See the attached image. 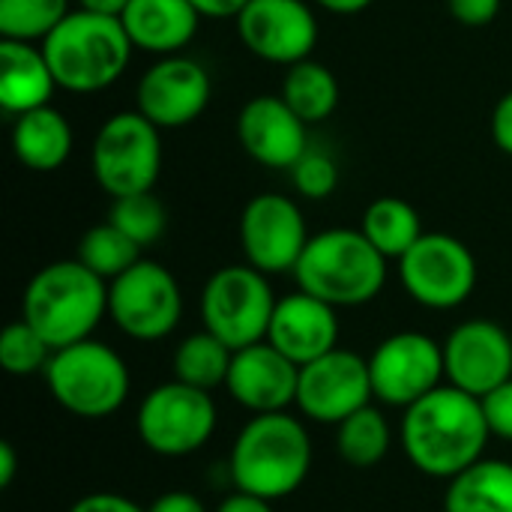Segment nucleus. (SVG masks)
<instances>
[{
    "label": "nucleus",
    "mask_w": 512,
    "mask_h": 512,
    "mask_svg": "<svg viewBox=\"0 0 512 512\" xmlns=\"http://www.w3.org/2000/svg\"><path fill=\"white\" fill-rule=\"evenodd\" d=\"M69 12V0H0V39L45 42Z\"/></svg>",
    "instance_id": "c756f323"
},
{
    "label": "nucleus",
    "mask_w": 512,
    "mask_h": 512,
    "mask_svg": "<svg viewBox=\"0 0 512 512\" xmlns=\"http://www.w3.org/2000/svg\"><path fill=\"white\" fill-rule=\"evenodd\" d=\"M216 512H273V501H264V498H255L249 492H234L228 495L219 510Z\"/></svg>",
    "instance_id": "ea45409f"
},
{
    "label": "nucleus",
    "mask_w": 512,
    "mask_h": 512,
    "mask_svg": "<svg viewBox=\"0 0 512 512\" xmlns=\"http://www.w3.org/2000/svg\"><path fill=\"white\" fill-rule=\"evenodd\" d=\"M390 444H393V435H390L387 417L372 405L354 411L348 420L336 426V450L342 462L351 468H360V471L375 468L390 453Z\"/></svg>",
    "instance_id": "cd10ccee"
},
{
    "label": "nucleus",
    "mask_w": 512,
    "mask_h": 512,
    "mask_svg": "<svg viewBox=\"0 0 512 512\" xmlns=\"http://www.w3.org/2000/svg\"><path fill=\"white\" fill-rule=\"evenodd\" d=\"M444 512H512V462L480 459L447 480Z\"/></svg>",
    "instance_id": "b1692460"
},
{
    "label": "nucleus",
    "mask_w": 512,
    "mask_h": 512,
    "mask_svg": "<svg viewBox=\"0 0 512 512\" xmlns=\"http://www.w3.org/2000/svg\"><path fill=\"white\" fill-rule=\"evenodd\" d=\"M108 222L117 225L141 249H147V246L159 243V237L165 234L168 213L153 192H138V195L114 198L111 210H108Z\"/></svg>",
    "instance_id": "7c9ffc66"
},
{
    "label": "nucleus",
    "mask_w": 512,
    "mask_h": 512,
    "mask_svg": "<svg viewBox=\"0 0 512 512\" xmlns=\"http://www.w3.org/2000/svg\"><path fill=\"white\" fill-rule=\"evenodd\" d=\"M231 360H234V351L222 339H216L210 330H201V333L186 336L177 345L171 363H174L177 381L213 393L216 387H225L228 372H231Z\"/></svg>",
    "instance_id": "bb28decb"
},
{
    "label": "nucleus",
    "mask_w": 512,
    "mask_h": 512,
    "mask_svg": "<svg viewBox=\"0 0 512 512\" xmlns=\"http://www.w3.org/2000/svg\"><path fill=\"white\" fill-rule=\"evenodd\" d=\"M372 375L369 360L333 348L330 354L300 366V384H297V408L306 420L321 426H339L354 411L372 405Z\"/></svg>",
    "instance_id": "4468645a"
},
{
    "label": "nucleus",
    "mask_w": 512,
    "mask_h": 512,
    "mask_svg": "<svg viewBox=\"0 0 512 512\" xmlns=\"http://www.w3.org/2000/svg\"><path fill=\"white\" fill-rule=\"evenodd\" d=\"M312 471V438L288 411L255 414L234 438L228 483L264 501L294 495Z\"/></svg>",
    "instance_id": "f03ea898"
},
{
    "label": "nucleus",
    "mask_w": 512,
    "mask_h": 512,
    "mask_svg": "<svg viewBox=\"0 0 512 512\" xmlns=\"http://www.w3.org/2000/svg\"><path fill=\"white\" fill-rule=\"evenodd\" d=\"M396 264L408 297L435 312L462 306L477 288L474 252L453 234H423Z\"/></svg>",
    "instance_id": "9b49d317"
},
{
    "label": "nucleus",
    "mask_w": 512,
    "mask_h": 512,
    "mask_svg": "<svg viewBox=\"0 0 512 512\" xmlns=\"http://www.w3.org/2000/svg\"><path fill=\"white\" fill-rule=\"evenodd\" d=\"M147 512H207L204 510V504L192 495V492H165V495H159Z\"/></svg>",
    "instance_id": "4c0bfd02"
},
{
    "label": "nucleus",
    "mask_w": 512,
    "mask_h": 512,
    "mask_svg": "<svg viewBox=\"0 0 512 512\" xmlns=\"http://www.w3.org/2000/svg\"><path fill=\"white\" fill-rule=\"evenodd\" d=\"M369 375L378 402L390 408H411L447 378L444 345L417 330L393 333L375 345L369 357Z\"/></svg>",
    "instance_id": "f8f14e48"
},
{
    "label": "nucleus",
    "mask_w": 512,
    "mask_h": 512,
    "mask_svg": "<svg viewBox=\"0 0 512 512\" xmlns=\"http://www.w3.org/2000/svg\"><path fill=\"white\" fill-rule=\"evenodd\" d=\"M18 474V456L9 441H0V489H9Z\"/></svg>",
    "instance_id": "a19ab883"
},
{
    "label": "nucleus",
    "mask_w": 512,
    "mask_h": 512,
    "mask_svg": "<svg viewBox=\"0 0 512 512\" xmlns=\"http://www.w3.org/2000/svg\"><path fill=\"white\" fill-rule=\"evenodd\" d=\"M141 246L135 240H129L117 225L102 222L84 231L81 243H78V261L93 270L96 276H102L105 282L117 279L120 273H126L132 264L141 261Z\"/></svg>",
    "instance_id": "c85d7f7f"
},
{
    "label": "nucleus",
    "mask_w": 512,
    "mask_h": 512,
    "mask_svg": "<svg viewBox=\"0 0 512 512\" xmlns=\"http://www.w3.org/2000/svg\"><path fill=\"white\" fill-rule=\"evenodd\" d=\"M240 147L264 168L291 171L312 147L309 123H303L282 96H252L237 114Z\"/></svg>",
    "instance_id": "a211bd4d"
},
{
    "label": "nucleus",
    "mask_w": 512,
    "mask_h": 512,
    "mask_svg": "<svg viewBox=\"0 0 512 512\" xmlns=\"http://www.w3.org/2000/svg\"><path fill=\"white\" fill-rule=\"evenodd\" d=\"M126 6H129V0H78V9H90V12L114 15V18H120Z\"/></svg>",
    "instance_id": "37998d69"
},
{
    "label": "nucleus",
    "mask_w": 512,
    "mask_h": 512,
    "mask_svg": "<svg viewBox=\"0 0 512 512\" xmlns=\"http://www.w3.org/2000/svg\"><path fill=\"white\" fill-rule=\"evenodd\" d=\"M360 231L387 261H399L426 234L417 207L396 195L375 198L363 213Z\"/></svg>",
    "instance_id": "393cba45"
},
{
    "label": "nucleus",
    "mask_w": 512,
    "mask_h": 512,
    "mask_svg": "<svg viewBox=\"0 0 512 512\" xmlns=\"http://www.w3.org/2000/svg\"><path fill=\"white\" fill-rule=\"evenodd\" d=\"M312 3L333 12V15H357V12L369 9L375 0H312Z\"/></svg>",
    "instance_id": "79ce46f5"
},
{
    "label": "nucleus",
    "mask_w": 512,
    "mask_h": 512,
    "mask_svg": "<svg viewBox=\"0 0 512 512\" xmlns=\"http://www.w3.org/2000/svg\"><path fill=\"white\" fill-rule=\"evenodd\" d=\"M504 0H447L450 15L465 27H486L498 18Z\"/></svg>",
    "instance_id": "f704fd0d"
},
{
    "label": "nucleus",
    "mask_w": 512,
    "mask_h": 512,
    "mask_svg": "<svg viewBox=\"0 0 512 512\" xmlns=\"http://www.w3.org/2000/svg\"><path fill=\"white\" fill-rule=\"evenodd\" d=\"M42 375L54 402L81 420L111 417L123 408L132 387L126 360L96 339L57 348Z\"/></svg>",
    "instance_id": "423d86ee"
},
{
    "label": "nucleus",
    "mask_w": 512,
    "mask_h": 512,
    "mask_svg": "<svg viewBox=\"0 0 512 512\" xmlns=\"http://www.w3.org/2000/svg\"><path fill=\"white\" fill-rule=\"evenodd\" d=\"M297 384L300 366L264 339L234 351L225 390L240 408L252 414H276L297 402Z\"/></svg>",
    "instance_id": "6ab92c4d"
},
{
    "label": "nucleus",
    "mask_w": 512,
    "mask_h": 512,
    "mask_svg": "<svg viewBox=\"0 0 512 512\" xmlns=\"http://www.w3.org/2000/svg\"><path fill=\"white\" fill-rule=\"evenodd\" d=\"M108 315V282L75 261L42 267L24 288L21 318L57 351L84 339Z\"/></svg>",
    "instance_id": "7ed1b4c3"
},
{
    "label": "nucleus",
    "mask_w": 512,
    "mask_h": 512,
    "mask_svg": "<svg viewBox=\"0 0 512 512\" xmlns=\"http://www.w3.org/2000/svg\"><path fill=\"white\" fill-rule=\"evenodd\" d=\"M480 402H483V414H486L489 432L495 438L512 441V378L507 384L495 387L492 393H486Z\"/></svg>",
    "instance_id": "72a5a7b5"
},
{
    "label": "nucleus",
    "mask_w": 512,
    "mask_h": 512,
    "mask_svg": "<svg viewBox=\"0 0 512 512\" xmlns=\"http://www.w3.org/2000/svg\"><path fill=\"white\" fill-rule=\"evenodd\" d=\"M108 318L135 342H159L183 318L180 282L159 261L141 258L108 282Z\"/></svg>",
    "instance_id": "9d476101"
},
{
    "label": "nucleus",
    "mask_w": 512,
    "mask_h": 512,
    "mask_svg": "<svg viewBox=\"0 0 512 512\" xmlns=\"http://www.w3.org/2000/svg\"><path fill=\"white\" fill-rule=\"evenodd\" d=\"M51 354H54V348L24 318L12 321L0 336V366L15 378L45 372Z\"/></svg>",
    "instance_id": "2f4dec72"
},
{
    "label": "nucleus",
    "mask_w": 512,
    "mask_h": 512,
    "mask_svg": "<svg viewBox=\"0 0 512 512\" xmlns=\"http://www.w3.org/2000/svg\"><path fill=\"white\" fill-rule=\"evenodd\" d=\"M120 21L135 48L168 57L195 39L201 15L189 0H129Z\"/></svg>",
    "instance_id": "412c9836"
},
{
    "label": "nucleus",
    "mask_w": 512,
    "mask_h": 512,
    "mask_svg": "<svg viewBox=\"0 0 512 512\" xmlns=\"http://www.w3.org/2000/svg\"><path fill=\"white\" fill-rule=\"evenodd\" d=\"M294 279L300 291L336 309H354L384 291L387 258L360 228H327L309 237Z\"/></svg>",
    "instance_id": "20e7f679"
},
{
    "label": "nucleus",
    "mask_w": 512,
    "mask_h": 512,
    "mask_svg": "<svg viewBox=\"0 0 512 512\" xmlns=\"http://www.w3.org/2000/svg\"><path fill=\"white\" fill-rule=\"evenodd\" d=\"M162 129L138 108L111 114L90 150V168L102 192L114 198L153 192L162 171Z\"/></svg>",
    "instance_id": "0eeeda50"
},
{
    "label": "nucleus",
    "mask_w": 512,
    "mask_h": 512,
    "mask_svg": "<svg viewBox=\"0 0 512 512\" xmlns=\"http://www.w3.org/2000/svg\"><path fill=\"white\" fill-rule=\"evenodd\" d=\"M69 512H147L141 510L135 501H129L126 495H117V492H93V495H84L78 498Z\"/></svg>",
    "instance_id": "c9c22d12"
},
{
    "label": "nucleus",
    "mask_w": 512,
    "mask_h": 512,
    "mask_svg": "<svg viewBox=\"0 0 512 512\" xmlns=\"http://www.w3.org/2000/svg\"><path fill=\"white\" fill-rule=\"evenodd\" d=\"M444 372L450 387L483 399L512 378L510 333L489 318L462 321L444 342Z\"/></svg>",
    "instance_id": "f3484780"
},
{
    "label": "nucleus",
    "mask_w": 512,
    "mask_h": 512,
    "mask_svg": "<svg viewBox=\"0 0 512 512\" xmlns=\"http://www.w3.org/2000/svg\"><path fill=\"white\" fill-rule=\"evenodd\" d=\"M276 309V294L267 273L252 264L219 267L201 291V321L231 351L258 345L267 339Z\"/></svg>",
    "instance_id": "6e6552de"
},
{
    "label": "nucleus",
    "mask_w": 512,
    "mask_h": 512,
    "mask_svg": "<svg viewBox=\"0 0 512 512\" xmlns=\"http://www.w3.org/2000/svg\"><path fill=\"white\" fill-rule=\"evenodd\" d=\"M492 141L501 153L512 156V90L498 99L492 111Z\"/></svg>",
    "instance_id": "e433bc0d"
},
{
    "label": "nucleus",
    "mask_w": 512,
    "mask_h": 512,
    "mask_svg": "<svg viewBox=\"0 0 512 512\" xmlns=\"http://www.w3.org/2000/svg\"><path fill=\"white\" fill-rule=\"evenodd\" d=\"M291 183L294 189L309 198V201H324L336 192L339 186V165L327 150L309 147L291 168Z\"/></svg>",
    "instance_id": "473e14b6"
},
{
    "label": "nucleus",
    "mask_w": 512,
    "mask_h": 512,
    "mask_svg": "<svg viewBox=\"0 0 512 512\" xmlns=\"http://www.w3.org/2000/svg\"><path fill=\"white\" fill-rule=\"evenodd\" d=\"M399 438L408 462L420 474L432 480H453L483 459L492 432L483 402L447 384L405 408Z\"/></svg>",
    "instance_id": "f257e3e1"
},
{
    "label": "nucleus",
    "mask_w": 512,
    "mask_h": 512,
    "mask_svg": "<svg viewBox=\"0 0 512 512\" xmlns=\"http://www.w3.org/2000/svg\"><path fill=\"white\" fill-rule=\"evenodd\" d=\"M309 237L300 204L282 192H261L249 198L240 213V249L246 264L267 276L294 273Z\"/></svg>",
    "instance_id": "ddd939ff"
},
{
    "label": "nucleus",
    "mask_w": 512,
    "mask_h": 512,
    "mask_svg": "<svg viewBox=\"0 0 512 512\" xmlns=\"http://www.w3.org/2000/svg\"><path fill=\"white\" fill-rule=\"evenodd\" d=\"M279 96L291 105V111L303 123L315 126V123H324L339 108V81L324 63L306 57L288 66Z\"/></svg>",
    "instance_id": "a878e982"
},
{
    "label": "nucleus",
    "mask_w": 512,
    "mask_h": 512,
    "mask_svg": "<svg viewBox=\"0 0 512 512\" xmlns=\"http://www.w3.org/2000/svg\"><path fill=\"white\" fill-rule=\"evenodd\" d=\"M60 90L99 93L108 90L132 60V39L120 18L90 9H72L39 42Z\"/></svg>",
    "instance_id": "39448f33"
},
{
    "label": "nucleus",
    "mask_w": 512,
    "mask_h": 512,
    "mask_svg": "<svg viewBox=\"0 0 512 512\" xmlns=\"http://www.w3.org/2000/svg\"><path fill=\"white\" fill-rule=\"evenodd\" d=\"M267 342L291 363L306 366L339 348V309L297 288L276 300Z\"/></svg>",
    "instance_id": "aec40b11"
},
{
    "label": "nucleus",
    "mask_w": 512,
    "mask_h": 512,
    "mask_svg": "<svg viewBox=\"0 0 512 512\" xmlns=\"http://www.w3.org/2000/svg\"><path fill=\"white\" fill-rule=\"evenodd\" d=\"M201 18H237L249 0H189Z\"/></svg>",
    "instance_id": "58836bf2"
},
{
    "label": "nucleus",
    "mask_w": 512,
    "mask_h": 512,
    "mask_svg": "<svg viewBox=\"0 0 512 512\" xmlns=\"http://www.w3.org/2000/svg\"><path fill=\"white\" fill-rule=\"evenodd\" d=\"M72 144H75L72 123L54 105L24 111L12 123L15 159L36 174H48V171L63 168L69 153H72Z\"/></svg>",
    "instance_id": "5701e85b"
},
{
    "label": "nucleus",
    "mask_w": 512,
    "mask_h": 512,
    "mask_svg": "<svg viewBox=\"0 0 512 512\" xmlns=\"http://www.w3.org/2000/svg\"><path fill=\"white\" fill-rule=\"evenodd\" d=\"M51 63L36 42L0 39V108L12 117L51 105L57 90Z\"/></svg>",
    "instance_id": "4be33fe9"
},
{
    "label": "nucleus",
    "mask_w": 512,
    "mask_h": 512,
    "mask_svg": "<svg viewBox=\"0 0 512 512\" xmlns=\"http://www.w3.org/2000/svg\"><path fill=\"white\" fill-rule=\"evenodd\" d=\"M240 42L267 63L294 66L318 45V18L309 0H249L234 18Z\"/></svg>",
    "instance_id": "dca6fc26"
},
{
    "label": "nucleus",
    "mask_w": 512,
    "mask_h": 512,
    "mask_svg": "<svg viewBox=\"0 0 512 512\" xmlns=\"http://www.w3.org/2000/svg\"><path fill=\"white\" fill-rule=\"evenodd\" d=\"M216 402L207 390L183 381L153 387L135 417L138 438L147 450L165 459L198 453L216 432Z\"/></svg>",
    "instance_id": "1a4fd4ad"
},
{
    "label": "nucleus",
    "mask_w": 512,
    "mask_h": 512,
    "mask_svg": "<svg viewBox=\"0 0 512 512\" xmlns=\"http://www.w3.org/2000/svg\"><path fill=\"white\" fill-rule=\"evenodd\" d=\"M213 96V78L195 57H159L138 81L135 108L159 129H183L195 123Z\"/></svg>",
    "instance_id": "2eb2a0df"
}]
</instances>
